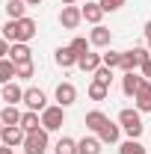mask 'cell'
Wrapping results in <instances>:
<instances>
[{"instance_id":"obj_25","label":"cell","mask_w":151,"mask_h":154,"mask_svg":"<svg viewBox=\"0 0 151 154\" xmlns=\"http://www.w3.org/2000/svg\"><path fill=\"white\" fill-rule=\"evenodd\" d=\"M15 80V62L6 57V59H0V83H12Z\"/></svg>"},{"instance_id":"obj_8","label":"cell","mask_w":151,"mask_h":154,"mask_svg":"<svg viewBox=\"0 0 151 154\" xmlns=\"http://www.w3.org/2000/svg\"><path fill=\"white\" fill-rule=\"evenodd\" d=\"M142 83H145V77L142 74H136V71H128V74L122 77V92L128 98H136V92L142 89Z\"/></svg>"},{"instance_id":"obj_9","label":"cell","mask_w":151,"mask_h":154,"mask_svg":"<svg viewBox=\"0 0 151 154\" xmlns=\"http://www.w3.org/2000/svg\"><path fill=\"white\" fill-rule=\"evenodd\" d=\"M54 95H57V104H59V107H65V110H68V107L77 101V86H74V83H59Z\"/></svg>"},{"instance_id":"obj_5","label":"cell","mask_w":151,"mask_h":154,"mask_svg":"<svg viewBox=\"0 0 151 154\" xmlns=\"http://www.w3.org/2000/svg\"><path fill=\"white\" fill-rule=\"evenodd\" d=\"M21 104H27V110H33V113H42V110H48V95L42 89H36V86H30V89H24Z\"/></svg>"},{"instance_id":"obj_18","label":"cell","mask_w":151,"mask_h":154,"mask_svg":"<svg viewBox=\"0 0 151 154\" xmlns=\"http://www.w3.org/2000/svg\"><path fill=\"white\" fill-rule=\"evenodd\" d=\"M21 116H24V113H21L15 104H6L3 113H0V122H3L6 128H12V125H21Z\"/></svg>"},{"instance_id":"obj_4","label":"cell","mask_w":151,"mask_h":154,"mask_svg":"<svg viewBox=\"0 0 151 154\" xmlns=\"http://www.w3.org/2000/svg\"><path fill=\"white\" fill-rule=\"evenodd\" d=\"M65 125V107H48V110H42V128L51 134V131H59Z\"/></svg>"},{"instance_id":"obj_15","label":"cell","mask_w":151,"mask_h":154,"mask_svg":"<svg viewBox=\"0 0 151 154\" xmlns=\"http://www.w3.org/2000/svg\"><path fill=\"white\" fill-rule=\"evenodd\" d=\"M133 107H136L139 113H151V80H145V83H142V89L136 92Z\"/></svg>"},{"instance_id":"obj_38","label":"cell","mask_w":151,"mask_h":154,"mask_svg":"<svg viewBox=\"0 0 151 154\" xmlns=\"http://www.w3.org/2000/svg\"><path fill=\"white\" fill-rule=\"evenodd\" d=\"M27 6H42V0H24Z\"/></svg>"},{"instance_id":"obj_40","label":"cell","mask_w":151,"mask_h":154,"mask_svg":"<svg viewBox=\"0 0 151 154\" xmlns=\"http://www.w3.org/2000/svg\"><path fill=\"white\" fill-rule=\"evenodd\" d=\"M3 128H6V125H3V122H0V136H3Z\"/></svg>"},{"instance_id":"obj_32","label":"cell","mask_w":151,"mask_h":154,"mask_svg":"<svg viewBox=\"0 0 151 154\" xmlns=\"http://www.w3.org/2000/svg\"><path fill=\"white\" fill-rule=\"evenodd\" d=\"M131 54H133V59H136V65H139V68L151 59V51H148V48H131Z\"/></svg>"},{"instance_id":"obj_14","label":"cell","mask_w":151,"mask_h":154,"mask_svg":"<svg viewBox=\"0 0 151 154\" xmlns=\"http://www.w3.org/2000/svg\"><path fill=\"white\" fill-rule=\"evenodd\" d=\"M98 139H101V142H110V145H113V142H119V139H122V125L107 119V125L98 131Z\"/></svg>"},{"instance_id":"obj_22","label":"cell","mask_w":151,"mask_h":154,"mask_svg":"<svg viewBox=\"0 0 151 154\" xmlns=\"http://www.w3.org/2000/svg\"><path fill=\"white\" fill-rule=\"evenodd\" d=\"M54 154H77V139H71V136H59L57 145H54Z\"/></svg>"},{"instance_id":"obj_20","label":"cell","mask_w":151,"mask_h":154,"mask_svg":"<svg viewBox=\"0 0 151 154\" xmlns=\"http://www.w3.org/2000/svg\"><path fill=\"white\" fill-rule=\"evenodd\" d=\"M104 125H107V116L101 113V110H92V113H86V131L98 134V131H101Z\"/></svg>"},{"instance_id":"obj_42","label":"cell","mask_w":151,"mask_h":154,"mask_svg":"<svg viewBox=\"0 0 151 154\" xmlns=\"http://www.w3.org/2000/svg\"><path fill=\"white\" fill-rule=\"evenodd\" d=\"M0 36H3V27H0Z\"/></svg>"},{"instance_id":"obj_2","label":"cell","mask_w":151,"mask_h":154,"mask_svg":"<svg viewBox=\"0 0 151 154\" xmlns=\"http://www.w3.org/2000/svg\"><path fill=\"white\" fill-rule=\"evenodd\" d=\"M119 125H122V131L128 134V139H139L142 131H145V125H142V113H139L136 107H125V110L119 113Z\"/></svg>"},{"instance_id":"obj_21","label":"cell","mask_w":151,"mask_h":154,"mask_svg":"<svg viewBox=\"0 0 151 154\" xmlns=\"http://www.w3.org/2000/svg\"><path fill=\"white\" fill-rule=\"evenodd\" d=\"M6 15H9V21L27 18V3H24V0H9V3H6Z\"/></svg>"},{"instance_id":"obj_36","label":"cell","mask_w":151,"mask_h":154,"mask_svg":"<svg viewBox=\"0 0 151 154\" xmlns=\"http://www.w3.org/2000/svg\"><path fill=\"white\" fill-rule=\"evenodd\" d=\"M0 154H15V148H9V145H0Z\"/></svg>"},{"instance_id":"obj_24","label":"cell","mask_w":151,"mask_h":154,"mask_svg":"<svg viewBox=\"0 0 151 154\" xmlns=\"http://www.w3.org/2000/svg\"><path fill=\"white\" fill-rule=\"evenodd\" d=\"M86 95L92 98V101H107V95H110V86H104V83H89V89H86Z\"/></svg>"},{"instance_id":"obj_26","label":"cell","mask_w":151,"mask_h":154,"mask_svg":"<svg viewBox=\"0 0 151 154\" xmlns=\"http://www.w3.org/2000/svg\"><path fill=\"white\" fill-rule=\"evenodd\" d=\"M36 74V62L30 59V62H18L15 65V80H30V77Z\"/></svg>"},{"instance_id":"obj_37","label":"cell","mask_w":151,"mask_h":154,"mask_svg":"<svg viewBox=\"0 0 151 154\" xmlns=\"http://www.w3.org/2000/svg\"><path fill=\"white\" fill-rule=\"evenodd\" d=\"M145 38H151V21H145Z\"/></svg>"},{"instance_id":"obj_6","label":"cell","mask_w":151,"mask_h":154,"mask_svg":"<svg viewBox=\"0 0 151 154\" xmlns=\"http://www.w3.org/2000/svg\"><path fill=\"white\" fill-rule=\"evenodd\" d=\"M59 24H62L65 30H77V27L83 24V9H80V6H62Z\"/></svg>"},{"instance_id":"obj_16","label":"cell","mask_w":151,"mask_h":154,"mask_svg":"<svg viewBox=\"0 0 151 154\" xmlns=\"http://www.w3.org/2000/svg\"><path fill=\"white\" fill-rule=\"evenodd\" d=\"M77 59H80V57H77L71 48H57V54H54V62H57L59 68H74Z\"/></svg>"},{"instance_id":"obj_10","label":"cell","mask_w":151,"mask_h":154,"mask_svg":"<svg viewBox=\"0 0 151 154\" xmlns=\"http://www.w3.org/2000/svg\"><path fill=\"white\" fill-rule=\"evenodd\" d=\"M89 42H92V48H110L113 45V33L104 24H98V27H92V33H89Z\"/></svg>"},{"instance_id":"obj_30","label":"cell","mask_w":151,"mask_h":154,"mask_svg":"<svg viewBox=\"0 0 151 154\" xmlns=\"http://www.w3.org/2000/svg\"><path fill=\"white\" fill-rule=\"evenodd\" d=\"M122 54H125V51H107V54H101V59H104L107 68H119V65H122Z\"/></svg>"},{"instance_id":"obj_13","label":"cell","mask_w":151,"mask_h":154,"mask_svg":"<svg viewBox=\"0 0 151 154\" xmlns=\"http://www.w3.org/2000/svg\"><path fill=\"white\" fill-rule=\"evenodd\" d=\"M9 59L18 65V62H30L33 59V51H30V45L27 42H12V48H9Z\"/></svg>"},{"instance_id":"obj_1","label":"cell","mask_w":151,"mask_h":154,"mask_svg":"<svg viewBox=\"0 0 151 154\" xmlns=\"http://www.w3.org/2000/svg\"><path fill=\"white\" fill-rule=\"evenodd\" d=\"M36 33H39V24L33 18H18L3 27V38H9V42H27L30 45V38H36Z\"/></svg>"},{"instance_id":"obj_27","label":"cell","mask_w":151,"mask_h":154,"mask_svg":"<svg viewBox=\"0 0 151 154\" xmlns=\"http://www.w3.org/2000/svg\"><path fill=\"white\" fill-rule=\"evenodd\" d=\"M119 154H145V148H142L139 139H125V142L119 145Z\"/></svg>"},{"instance_id":"obj_23","label":"cell","mask_w":151,"mask_h":154,"mask_svg":"<svg viewBox=\"0 0 151 154\" xmlns=\"http://www.w3.org/2000/svg\"><path fill=\"white\" fill-rule=\"evenodd\" d=\"M21 128H24L27 134H30V131H39V128H42V116L33 113V110H27V113L21 116Z\"/></svg>"},{"instance_id":"obj_31","label":"cell","mask_w":151,"mask_h":154,"mask_svg":"<svg viewBox=\"0 0 151 154\" xmlns=\"http://www.w3.org/2000/svg\"><path fill=\"white\" fill-rule=\"evenodd\" d=\"M119 68H122L125 74H128V71H136V68H139V65H136V59H133V54H131V51H125V54H122V65H119Z\"/></svg>"},{"instance_id":"obj_19","label":"cell","mask_w":151,"mask_h":154,"mask_svg":"<svg viewBox=\"0 0 151 154\" xmlns=\"http://www.w3.org/2000/svg\"><path fill=\"white\" fill-rule=\"evenodd\" d=\"M77 65H80L83 71H95V68L104 65V59H101V54H92V51H89V54H83V57L77 59Z\"/></svg>"},{"instance_id":"obj_7","label":"cell","mask_w":151,"mask_h":154,"mask_svg":"<svg viewBox=\"0 0 151 154\" xmlns=\"http://www.w3.org/2000/svg\"><path fill=\"white\" fill-rule=\"evenodd\" d=\"M24 139H27V131H24L21 125L3 128V136H0V142H3V145H9V148H18V145H24Z\"/></svg>"},{"instance_id":"obj_11","label":"cell","mask_w":151,"mask_h":154,"mask_svg":"<svg viewBox=\"0 0 151 154\" xmlns=\"http://www.w3.org/2000/svg\"><path fill=\"white\" fill-rule=\"evenodd\" d=\"M0 98H3L6 104H15V107H18L21 101H24V89H21L15 80H12V83H3V89H0Z\"/></svg>"},{"instance_id":"obj_41","label":"cell","mask_w":151,"mask_h":154,"mask_svg":"<svg viewBox=\"0 0 151 154\" xmlns=\"http://www.w3.org/2000/svg\"><path fill=\"white\" fill-rule=\"evenodd\" d=\"M148 51H151V38H148Z\"/></svg>"},{"instance_id":"obj_33","label":"cell","mask_w":151,"mask_h":154,"mask_svg":"<svg viewBox=\"0 0 151 154\" xmlns=\"http://www.w3.org/2000/svg\"><path fill=\"white\" fill-rule=\"evenodd\" d=\"M98 3H101V9H104V12H119L128 0H98Z\"/></svg>"},{"instance_id":"obj_3","label":"cell","mask_w":151,"mask_h":154,"mask_svg":"<svg viewBox=\"0 0 151 154\" xmlns=\"http://www.w3.org/2000/svg\"><path fill=\"white\" fill-rule=\"evenodd\" d=\"M21 148H24V154H48V131H45V128L30 131Z\"/></svg>"},{"instance_id":"obj_17","label":"cell","mask_w":151,"mask_h":154,"mask_svg":"<svg viewBox=\"0 0 151 154\" xmlns=\"http://www.w3.org/2000/svg\"><path fill=\"white\" fill-rule=\"evenodd\" d=\"M101 139L98 136H83V139H77V154H101Z\"/></svg>"},{"instance_id":"obj_39","label":"cell","mask_w":151,"mask_h":154,"mask_svg":"<svg viewBox=\"0 0 151 154\" xmlns=\"http://www.w3.org/2000/svg\"><path fill=\"white\" fill-rule=\"evenodd\" d=\"M59 3H62V6H74L77 0H59Z\"/></svg>"},{"instance_id":"obj_29","label":"cell","mask_w":151,"mask_h":154,"mask_svg":"<svg viewBox=\"0 0 151 154\" xmlns=\"http://www.w3.org/2000/svg\"><path fill=\"white\" fill-rule=\"evenodd\" d=\"M71 51H74L77 57H83V54H89V48H92V42L89 38H83V36H77V38H71V45H68Z\"/></svg>"},{"instance_id":"obj_28","label":"cell","mask_w":151,"mask_h":154,"mask_svg":"<svg viewBox=\"0 0 151 154\" xmlns=\"http://www.w3.org/2000/svg\"><path fill=\"white\" fill-rule=\"evenodd\" d=\"M92 80H95V83H104V86H110V83H113V68H107V65L95 68V71H92Z\"/></svg>"},{"instance_id":"obj_34","label":"cell","mask_w":151,"mask_h":154,"mask_svg":"<svg viewBox=\"0 0 151 154\" xmlns=\"http://www.w3.org/2000/svg\"><path fill=\"white\" fill-rule=\"evenodd\" d=\"M9 48H12V42L0 36V59H6V57H9Z\"/></svg>"},{"instance_id":"obj_12","label":"cell","mask_w":151,"mask_h":154,"mask_svg":"<svg viewBox=\"0 0 151 154\" xmlns=\"http://www.w3.org/2000/svg\"><path fill=\"white\" fill-rule=\"evenodd\" d=\"M80 9H83V21H86V24H92V27H98V24H101V18H104V9H101V3L86 0V6H80Z\"/></svg>"},{"instance_id":"obj_35","label":"cell","mask_w":151,"mask_h":154,"mask_svg":"<svg viewBox=\"0 0 151 154\" xmlns=\"http://www.w3.org/2000/svg\"><path fill=\"white\" fill-rule=\"evenodd\" d=\"M139 71H142V77H145V80H151V59L142 65V68H139Z\"/></svg>"}]
</instances>
